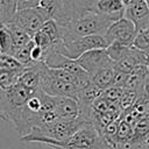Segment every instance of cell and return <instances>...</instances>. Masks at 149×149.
<instances>
[{"instance_id": "4316f807", "label": "cell", "mask_w": 149, "mask_h": 149, "mask_svg": "<svg viewBox=\"0 0 149 149\" xmlns=\"http://www.w3.org/2000/svg\"><path fill=\"white\" fill-rule=\"evenodd\" d=\"M0 54H1V52H0Z\"/></svg>"}, {"instance_id": "7c38bea8", "label": "cell", "mask_w": 149, "mask_h": 149, "mask_svg": "<svg viewBox=\"0 0 149 149\" xmlns=\"http://www.w3.org/2000/svg\"><path fill=\"white\" fill-rule=\"evenodd\" d=\"M114 74H115L114 66H107V68H104V69L97 71L90 78H91L92 84H94L95 86H98L99 88H101L104 91L105 88L112 86Z\"/></svg>"}, {"instance_id": "8fae6325", "label": "cell", "mask_w": 149, "mask_h": 149, "mask_svg": "<svg viewBox=\"0 0 149 149\" xmlns=\"http://www.w3.org/2000/svg\"><path fill=\"white\" fill-rule=\"evenodd\" d=\"M125 10L126 6L122 0H99L93 8V12L109 17L112 21H116L123 17Z\"/></svg>"}, {"instance_id": "ba28073f", "label": "cell", "mask_w": 149, "mask_h": 149, "mask_svg": "<svg viewBox=\"0 0 149 149\" xmlns=\"http://www.w3.org/2000/svg\"><path fill=\"white\" fill-rule=\"evenodd\" d=\"M49 19L50 17L48 16L47 13H44L38 7H34V8H26L17 10L9 22L17 24L33 37V35L37 30H40V28Z\"/></svg>"}, {"instance_id": "484cf974", "label": "cell", "mask_w": 149, "mask_h": 149, "mask_svg": "<svg viewBox=\"0 0 149 149\" xmlns=\"http://www.w3.org/2000/svg\"><path fill=\"white\" fill-rule=\"evenodd\" d=\"M146 2H147V5H148V8H149V0H146Z\"/></svg>"}, {"instance_id": "7a4b0ae2", "label": "cell", "mask_w": 149, "mask_h": 149, "mask_svg": "<svg viewBox=\"0 0 149 149\" xmlns=\"http://www.w3.org/2000/svg\"><path fill=\"white\" fill-rule=\"evenodd\" d=\"M113 22L109 17L97 12H86L72 21L61 24L63 27V41L87 35H105Z\"/></svg>"}, {"instance_id": "603a6c76", "label": "cell", "mask_w": 149, "mask_h": 149, "mask_svg": "<svg viewBox=\"0 0 149 149\" xmlns=\"http://www.w3.org/2000/svg\"><path fill=\"white\" fill-rule=\"evenodd\" d=\"M133 1H134V0H122V2L125 3V6H126V7H127L128 5H130Z\"/></svg>"}, {"instance_id": "ffe728a7", "label": "cell", "mask_w": 149, "mask_h": 149, "mask_svg": "<svg viewBox=\"0 0 149 149\" xmlns=\"http://www.w3.org/2000/svg\"><path fill=\"white\" fill-rule=\"evenodd\" d=\"M38 0H17V10L37 7Z\"/></svg>"}, {"instance_id": "9a60e30c", "label": "cell", "mask_w": 149, "mask_h": 149, "mask_svg": "<svg viewBox=\"0 0 149 149\" xmlns=\"http://www.w3.org/2000/svg\"><path fill=\"white\" fill-rule=\"evenodd\" d=\"M34 44H35V42L31 38L27 44H24L23 47H21L13 55L23 66H30V65L34 64L33 61H31V48L34 47Z\"/></svg>"}, {"instance_id": "d6986e66", "label": "cell", "mask_w": 149, "mask_h": 149, "mask_svg": "<svg viewBox=\"0 0 149 149\" xmlns=\"http://www.w3.org/2000/svg\"><path fill=\"white\" fill-rule=\"evenodd\" d=\"M123 93V87H119V86H109L107 88H105L101 93V95L111 101H114V102H119L120 101V98Z\"/></svg>"}, {"instance_id": "52a82bcc", "label": "cell", "mask_w": 149, "mask_h": 149, "mask_svg": "<svg viewBox=\"0 0 149 149\" xmlns=\"http://www.w3.org/2000/svg\"><path fill=\"white\" fill-rule=\"evenodd\" d=\"M136 34H137L136 24L128 17L123 16L114 21L109 26V28L105 34V37L109 44L113 42H118L125 45H133Z\"/></svg>"}, {"instance_id": "9c48e42d", "label": "cell", "mask_w": 149, "mask_h": 149, "mask_svg": "<svg viewBox=\"0 0 149 149\" xmlns=\"http://www.w3.org/2000/svg\"><path fill=\"white\" fill-rule=\"evenodd\" d=\"M76 61L90 74V77L104 68L114 66V63L106 49H93L86 51Z\"/></svg>"}, {"instance_id": "7402d4cb", "label": "cell", "mask_w": 149, "mask_h": 149, "mask_svg": "<svg viewBox=\"0 0 149 149\" xmlns=\"http://www.w3.org/2000/svg\"><path fill=\"white\" fill-rule=\"evenodd\" d=\"M98 1H99V0H80V2L83 3V6H84L87 10H92V12H93L94 5H95Z\"/></svg>"}, {"instance_id": "30bf717a", "label": "cell", "mask_w": 149, "mask_h": 149, "mask_svg": "<svg viewBox=\"0 0 149 149\" xmlns=\"http://www.w3.org/2000/svg\"><path fill=\"white\" fill-rule=\"evenodd\" d=\"M125 16L132 20L137 28V31L149 23V8L146 0H134L126 7Z\"/></svg>"}, {"instance_id": "2e32d148", "label": "cell", "mask_w": 149, "mask_h": 149, "mask_svg": "<svg viewBox=\"0 0 149 149\" xmlns=\"http://www.w3.org/2000/svg\"><path fill=\"white\" fill-rule=\"evenodd\" d=\"M133 47L142 50L147 55L149 54V23L137 31L136 37L133 42Z\"/></svg>"}, {"instance_id": "ac0fdd59", "label": "cell", "mask_w": 149, "mask_h": 149, "mask_svg": "<svg viewBox=\"0 0 149 149\" xmlns=\"http://www.w3.org/2000/svg\"><path fill=\"white\" fill-rule=\"evenodd\" d=\"M20 71L14 70H1L0 71V87L1 88H8L16 84L17 77L20 74Z\"/></svg>"}, {"instance_id": "6da1fadb", "label": "cell", "mask_w": 149, "mask_h": 149, "mask_svg": "<svg viewBox=\"0 0 149 149\" xmlns=\"http://www.w3.org/2000/svg\"><path fill=\"white\" fill-rule=\"evenodd\" d=\"M84 123H86L84 119L56 120L52 122L34 127L28 134L21 136L20 140L23 142H34L50 147L51 144L63 142L66 139H69Z\"/></svg>"}, {"instance_id": "cb8c5ba5", "label": "cell", "mask_w": 149, "mask_h": 149, "mask_svg": "<svg viewBox=\"0 0 149 149\" xmlns=\"http://www.w3.org/2000/svg\"><path fill=\"white\" fill-rule=\"evenodd\" d=\"M146 66H147V69L149 70V54H148V56H147V61H146Z\"/></svg>"}, {"instance_id": "277c9868", "label": "cell", "mask_w": 149, "mask_h": 149, "mask_svg": "<svg viewBox=\"0 0 149 149\" xmlns=\"http://www.w3.org/2000/svg\"><path fill=\"white\" fill-rule=\"evenodd\" d=\"M108 45L109 43L105 35H87L63 41L57 51L69 58L77 59L86 51L93 49H107Z\"/></svg>"}, {"instance_id": "3957f363", "label": "cell", "mask_w": 149, "mask_h": 149, "mask_svg": "<svg viewBox=\"0 0 149 149\" xmlns=\"http://www.w3.org/2000/svg\"><path fill=\"white\" fill-rule=\"evenodd\" d=\"M105 140L93 123L86 122L63 142L51 144L54 149H105Z\"/></svg>"}, {"instance_id": "e0dca14e", "label": "cell", "mask_w": 149, "mask_h": 149, "mask_svg": "<svg viewBox=\"0 0 149 149\" xmlns=\"http://www.w3.org/2000/svg\"><path fill=\"white\" fill-rule=\"evenodd\" d=\"M140 99V94L133 90H128V88H123V93L120 98V101H119V105L122 109V113L130 109L135 104L136 101Z\"/></svg>"}, {"instance_id": "44dd1931", "label": "cell", "mask_w": 149, "mask_h": 149, "mask_svg": "<svg viewBox=\"0 0 149 149\" xmlns=\"http://www.w3.org/2000/svg\"><path fill=\"white\" fill-rule=\"evenodd\" d=\"M140 98H143V99L149 101V72L146 76V79H144V83H143V87H142V94H141Z\"/></svg>"}, {"instance_id": "5bb4252c", "label": "cell", "mask_w": 149, "mask_h": 149, "mask_svg": "<svg viewBox=\"0 0 149 149\" xmlns=\"http://www.w3.org/2000/svg\"><path fill=\"white\" fill-rule=\"evenodd\" d=\"M14 51V40L10 29L7 24L0 27V52L6 55H13Z\"/></svg>"}, {"instance_id": "8992f818", "label": "cell", "mask_w": 149, "mask_h": 149, "mask_svg": "<svg viewBox=\"0 0 149 149\" xmlns=\"http://www.w3.org/2000/svg\"><path fill=\"white\" fill-rule=\"evenodd\" d=\"M34 93V91L22 86L19 83L8 88L0 87V115L3 116L7 113L24 105Z\"/></svg>"}, {"instance_id": "5b68a950", "label": "cell", "mask_w": 149, "mask_h": 149, "mask_svg": "<svg viewBox=\"0 0 149 149\" xmlns=\"http://www.w3.org/2000/svg\"><path fill=\"white\" fill-rule=\"evenodd\" d=\"M41 90L54 97H72L77 99L79 88L65 80L54 77L49 72V66L44 63L41 71Z\"/></svg>"}, {"instance_id": "4fadbf2b", "label": "cell", "mask_w": 149, "mask_h": 149, "mask_svg": "<svg viewBox=\"0 0 149 149\" xmlns=\"http://www.w3.org/2000/svg\"><path fill=\"white\" fill-rule=\"evenodd\" d=\"M6 24L8 26V28L12 31V35H13V40H14V51H13V55H14V52L16 50H19L21 47H23L24 44H27L31 40V36L24 29H22L21 27H19L17 24H15L13 22H8Z\"/></svg>"}, {"instance_id": "d4e9b609", "label": "cell", "mask_w": 149, "mask_h": 149, "mask_svg": "<svg viewBox=\"0 0 149 149\" xmlns=\"http://www.w3.org/2000/svg\"><path fill=\"white\" fill-rule=\"evenodd\" d=\"M2 24H5V23H3V21H2V17H1V14H0V27H1Z\"/></svg>"}]
</instances>
